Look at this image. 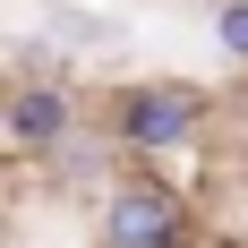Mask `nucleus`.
Returning a JSON list of instances; mask_svg holds the SVG:
<instances>
[{
  "instance_id": "obj_1",
  "label": "nucleus",
  "mask_w": 248,
  "mask_h": 248,
  "mask_svg": "<svg viewBox=\"0 0 248 248\" xmlns=\"http://www.w3.org/2000/svg\"><path fill=\"white\" fill-rule=\"evenodd\" d=\"M214 128V94L205 86H188V77H128V86H111L103 94V146L111 154H146V163H163V154H188Z\"/></svg>"
},
{
  "instance_id": "obj_2",
  "label": "nucleus",
  "mask_w": 248,
  "mask_h": 248,
  "mask_svg": "<svg viewBox=\"0 0 248 248\" xmlns=\"http://www.w3.org/2000/svg\"><path fill=\"white\" fill-rule=\"evenodd\" d=\"M94 248H197V197L163 171H111L94 188Z\"/></svg>"
},
{
  "instance_id": "obj_3",
  "label": "nucleus",
  "mask_w": 248,
  "mask_h": 248,
  "mask_svg": "<svg viewBox=\"0 0 248 248\" xmlns=\"http://www.w3.org/2000/svg\"><path fill=\"white\" fill-rule=\"evenodd\" d=\"M0 137L17 154H60L77 137V94H69V77H17L9 94H0Z\"/></svg>"
},
{
  "instance_id": "obj_4",
  "label": "nucleus",
  "mask_w": 248,
  "mask_h": 248,
  "mask_svg": "<svg viewBox=\"0 0 248 248\" xmlns=\"http://www.w3.org/2000/svg\"><path fill=\"white\" fill-rule=\"evenodd\" d=\"M214 43H223V60L248 69V0H223V9H214Z\"/></svg>"
}]
</instances>
